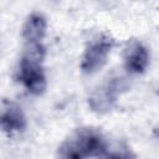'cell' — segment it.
Listing matches in <instances>:
<instances>
[{"instance_id":"obj_1","label":"cell","mask_w":159,"mask_h":159,"mask_svg":"<svg viewBox=\"0 0 159 159\" xmlns=\"http://www.w3.org/2000/svg\"><path fill=\"white\" fill-rule=\"evenodd\" d=\"M107 152V142L96 128H81L70 135L57 150V159H86Z\"/></svg>"},{"instance_id":"obj_7","label":"cell","mask_w":159,"mask_h":159,"mask_svg":"<svg viewBox=\"0 0 159 159\" xmlns=\"http://www.w3.org/2000/svg\"><path fill=\"white\" fill-rule=\"evenodd\" d=\"M47 27L46 17L41 12H32L26 19L22 27V36L27 45L42 43Z\"/></svg>"},{"instance_id":"obj_5","label":"cell","mask_w":159,"mask_h":159,"mask_svg":"<svg viewBox=\"0 0 159 159\" xmlns=\"http://www.w3.org/2000/svg\"><path fill=\"white\" fill-rule=\"evenodd\" d=\"M26 128V117L19 104L4 101L0 107V129L7 134L22 132Z\"/></svg>"},{"instance_id":"obj_6","label":"cell","mask_w":159,"mask_h":159,"mask_svg":"<svg viewBox=\"0 0 159 159\" xmlns=\"http://www.w3.org/2000/svg\"><path fill=\"white\" fill-rule=\"evenodd\" d=\"M149 65L148 48L138 40H132L127 43L124 51V66L128 72L139 75L143 73Z\"/></svg>"},{"instance_id":"obj_3","label":"cell","mask_w":159,"mask_h":159,"mask_svg":"<svg viewBox=\"0 0 159 159\" xmlns=\"http://www.w3.org/2000/svg\"><path fill=\"white\" fill-rule=\"evenodd\" d=\"M127 87L128 84L123 77H112L92 92L88 98L89 107L98 113L108 112L116 103L118 96L125 91Z\"/></svg>"},{"instance_id":"obj_2","label":"cell","mask_w":159,"mask_h":159,"mask_svg":"<svg viewBox=\"0 0 159 159\" xmlns=\"http://www.w3.org/2000/svg\"><path fill=\"white\" fill-rule=\"evenodd\" d=\"M45 47L42 43L27 45L20 61L19 78L24 87L32 94H41L46 89V76L42 67Z\"/></svg>"},{"instance_id":"obj_8","label":"cell","mask_w":159,"mask_h":159,"mask_svg":"<svg viewBox=\"0 0 159 159\" xmlns=\"http://www.w3.org/2000/svg\"><path fill=\"white\" fill-rule=\"evenodd\" d=\"M101 159H135L134 155L127 150V149H119V150H113L111 153H104L103 155H101Z\"/></svg>"},{"instance_id":"obj_4","label":"cell","mask_w":159,"mask_h":159,"mask_svg":"<svg viewBox=\"0 0 159 159\" xmlns=\"http://www.w3.org/2000/svg\"><path fill=\"white\" fill-rule=\"evenodd\" d=\"M113 45L114 40L108 35H101L99 37L92 40L83 53L81 70L87 75H92L102 68Z\"/></svg>"}]
</instances>
